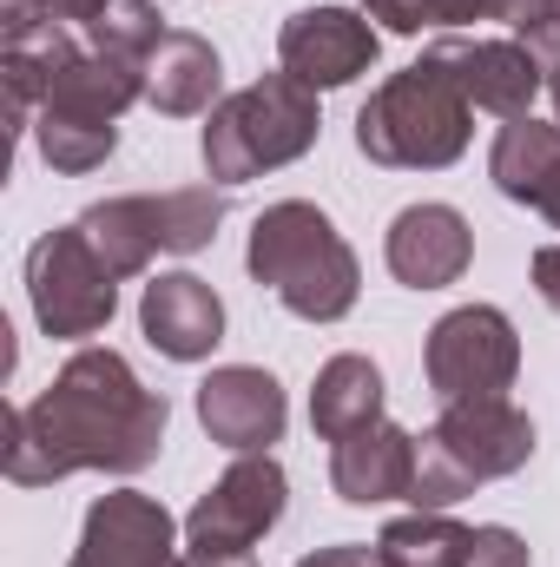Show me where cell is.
Segmentation results:
<instances>
[{"label":"cell","mask_w":560,"mask_h":567,"mask_svg":"<svg viewBox=\"0 0 560 567\" xmlns=\"http://www.w3.org/2000/svg\"><path fill=\"white\" fill-rule=\"evenodd\" d=\"M165 396L145 390L120 350H73L33 403L7 410L0 468L20 488H53L86 468L139 475L165 449Z\"/></svg>","instance_id":"obj_1"},{"label":"cell","mask_w":560,"mask_h":567,"mask_svg":"<svg viewBox=\"0 0 560 567\" xmlns=\"http://www.w3.org/2000/svg\"><path fill=\"white\" fill-rule=\"evenodd\" d=\"M245 265L303 323H343L356 310V290H363L356 251L303 198H283V205H265L258 212L251 245H245Z\"/></svg>","instance_id":"obj_2"},{"label":"cell","mask_w":560,"mask_h":567,"mask_svg":"<svg viewBox=\"0 0 560 567\" xmlns=\"http://www.w3.org/2000/svg\"><path fill=\"white\" fill-rule=\"evenodd\" d=\"M468 133H475V106L428 53L390 73L356 113V152L390 172H442L468 152Z\"/></svg>","instance_id":"obj_3"},{"label":"cell","mask_w":560,"mask_h":567,"mask_svg":"<svg viewBox=\"0 0 560 567\" xmlns=\"http://www.w3.org/2000/svg\"><path fill=\"white\" fill-rule=\"evenodd\" d=\"M323 133V113H317V93L290 73H265L258 86L218 100L205 113V172L211 185H245V178H265L278 165H297Z\"/></svg>","instance_id":"obj_4"},{"label":"cell","mask_w":560,"mask_h":567,"mask_svg":"<svg viewBox=\"0 0 560 567\" xmlns=\"http://www.w3.org/2000/svg\"><path fill=\"white\" fill-rule=\"evenodd\" d=\"M535 462V423L508 403V396H481V403H448L435 429L416 442V482L409 502L416 508H455L462 495H475L481 482H501L515 468Z\"/></svg>","instance_id":"obj_5"},{"label":"cell","mask_w":560,"mask_h":567,"mask_svg":"<svg viewBox=\"0 0 560 567\" xmlns=\"http://www.w3.org/2000/svg\"><path fill=\"white\" fill-rule=\"evenodd\" d=\"M422 377L435 390V403H481V396H508L521 377V337L495 303H462L448 310L428 343H422Z\"/></svg>","instance_id":"obj_6"},{"label":"cell","mask_w":560,"mask_h":567,"mask_svg":"<svg viewBox=\"0 0 560 567\" xmlns=\"http://www.w3.org/2000/svg\"><path fill=\"white\" fill-rule=\"evenodd\" d=\"M27 297L46 337H100L120 310V278L93 258L80 225L33 238L27 251Z\"/></svg>","instance_id":"obj_7"},{"label":"cell","mask_w":560,"mask_h":567,"mask_svg":"<svg viewBox=\"0 0 560 567\" xmlns=\"http://www.w3.org/2000/svg\"><path fill=\"white\" fill-rule=\"evenodd\" d=\"M283 502H290V482L271 455H238L205 495L198 508L185 515V548H258L271 528L283 522Z\"/></svg>","instance_id":"obj_8"},{"label":"cell","mask_w":560,"mask_h":567,"mask_svg":"<svg viewBox=\"0 0 560 567\" xmlns=\"http://www.w3.org/2000/svg\"><path fill=\"white\" fill-rule=\"evenodd\" d=\"M376 27L363 7H303L278 27V66L290 80H303L310 93L350 86L356 73L376 66Z\"/></svg>","instance_id":"obj_9"},{"label":"cell","mask_w":560,"mask_h":567,"mask_svg":"<svg viewBox=\"0 0 560 567\" xmlns=\"http://www.w3.org/2000/svg\"><path fill=\"white\" fill-rule=\"evenodd\" d=\"M66 567H191L178 555V522L139 488H113L86 508L80 548Z\"/></svg>","instance_id":"obj_10"},{"label":"cell","mask_w":560,"mask_h":567,"mask_svg":"<svg viewBox=\"0 0 560 567\" xmlns=\"http://www.w3.org/2000/svg\"><path fill=\"white\" fill-rule=\"evenodd\" d=\"M428 60L462 86V100L475 113H495V120H528L535 93L548 86L541 60L521 40H462V33H442L428 47Z\"/></svg>","instance_id":"obj_11"},{"label":"cell","mask_w":560,"mask_h":567,"mask_svg":"<svg viewBox=\"0 0 560 567\" xmlns=\"http://www.w3.org/2000/svg\"><path fill=\"white\" fill-rule=\"evenodd\" d=\"M198 423L231 455H271V442L290 423L283 383L258 363H225V370H211L198 383Z\"/></svg>","instance_id":"obj_12"},{"label":"cell","mask_w":560,"mask_h":567,"mask_svg":"<svg viewBox=\"0 0 560 567\" xmlns=\"http://www.w3.org/2000/svg\"><path fill=\"white\" fill-rule=\"evenodd\" d=\"M139 330L158 357H172V363H205V357L225 343V303H218V290L205 278L165 271V278L145 284Z\"/></svg>","instance_id":"obj_13"},{"label":"cell","mask_w":560,"mask_h":567,"mask_svg":"<svg viewBox=\"0 0 560 567\" xmlns=\"http://www.w3.org/2000/svg\"><path fill=\"white\" fill-rule=\"evenodd\" d=\"M383 258H390V278L409 284V290H442L468 271L475 258V231L455 205H409L396 212L390 238H383Z\"/></svg>","instance_id":"obj_14"},{"label":"cell","mask_w":560,"mask_h":567,"mask_svg":"<svg viewBox=\"0 0 560 567\" xmlns=\"http://www.w3.org/2000/svg\"><path fill=\"white\" fill-rule=\"evenodd\" d=\"M416 482V435L396 429L390 416L343 442H330V488L350 508H376V502H409Z\"/></svg>","instance_id":"obj_15"},{"label":"cell","mask_w":560,"mask_h":567,"mask_svg":"<svg viewBox=\"0 0 560 567\" xmlns=\"http://www.w3.org/2000/svg\"><path fill=\"white\" fill-rule=\"evenodd\" d=\"M488 178H495L501 198L541 212L560 231V126H541L535 113L508 120L495 133V152H488Z\"/></svg>","instance_id":"obj_16"},{"label":"cell","mask_w":560,"mask_h":567,"mask_svg":"<svg viewBox=\"0 0 560 567\" xmlns=\"http://www.w3.org/2000/svg\"><path fill=\"white\" fill-rule=\"evenodd\" d=\"M218 86H225V66H218V47L205 33H185L172 27L152 60H145V100L165 113V120H191V113H211L218 106Z\"/></svg>","instance_id":"obj_17"},{"label":"cell","mask_w":560,"mask_h":567,"mask_svg":"<svg viewBox=\"0 0 560 567\" xmlns=\"http://www.w3.org/2000/svg\"><path fill=\"white\" fill-rule=\"evenodd\" d=\"M370 423H383V370L370 357H330L310 390V429L323 442H343Z\"/></svg>","instance_id":"obj_18"},{"label":"cell","mask_w":560,"mask_h":567,"mask_svg":"<svg viewBox=\"0 0 560 567\" xmlns=\"http://www.w3.org/2000/svg\"><path fill=\"white\" fill-rule=\"evenodd\" d=\"M80 238L93 245V258L113 271V278H139L145 265L158 258V231H152V192L139 198H100V205H86L80 218Z\"/></svg>","instance_id":"obj_19"},{"label":"cell","mask_w":560,"mask_h":567,"mask_svg":"<svg viewBox=\"0 0 560 567\" xmlns=\"http://www.w3.org/2000/svg\"><path fill=\"white\" fill-rule=\"evenodd\" d=\"M370 20H383L390 33H422V27H468V20H501L515 33H528L541 20L548 0H356Z\"/></svg>","instance_id":"obj_20"},{"label":"cell","mask_w":560,"mask_h":567,"mask_svg":"<svg viewBox=\"0 0 560 567\" xmlns=\"http://www.w3.org/2000/svg\"><path fill=\"white\" fill-rule=\"evenodd\" d=\"M225 225V185H178V192H158L152 198V231H158V251L172 258H191L218 238Z\"/></svg>","instance_id":"obj_21"},{"label":"cell","mask_w":560,"mask_h":567,"mask_svg":"<svg viewBox=\"0 0 560 567\" xmlns=\"http://www.w3.org/2000/svg\"><path fill=\"white\" fill-rule=\"evenodd\" d=\"M468 535H475V528L448 522V508H416V515L390 522V528L376 535V548H383L390 567H462Z\"/></svg>","instance_id":"obj_22"},{"label":"cell","mask_w":560,"mask_h":567,"mask_svg":"<svg viewBox=\"0 0 560 567\" xmlns=\"http://www.w3.org/2000/svg\"><path fill=\"white\" fill-rule=\"evenodd\" d=\"M33 145L53 172L80 178V172H100L113 152H120V120H80V113H40L33 120Z\"/></svg>","instance_id":"obj_23"},{"label":"cell","mask_w":560,"mask_h":567,"mask_svg":"<svg viewBox=\"0 0 560 567\" xmlns=\"http://www.w3.org/2000/svg\"><path fill=\"white\" fill-rule=\"evenodd\" d=\"M86 47H100V53H120V60H152V47L172 33L165 27V13L152 7V0H106L86 27Z\"/></svg>","instance_id":"obj_24"},{"label":"cell","mask_w":560,"mask_h":567,"mask_svg":"<svg viewBox=\"0 0 560 567\" xmlns=\"http://www.w3.org/2000/svg\"><path fill=\"white\" fill-rule=\"evenodd\" d=\"M462 567H528V542H521L515 528L488 522V528H475V535H468V555H462Z\"/></svg>","instance_id":"obj_25"},{"label":"cell","mask_w":560,"mask_h":567,"mask_svg":"<svg viewBox=\"0 0 560 567\" xmlns=\"http://www.w3.org/2000/svg\"><path fill=\"white\" fill-rule=\"evenodd\" d=\"M297 567H390V561H383V548H363V542H336V548H317V555H303Z\"/></svg>","instance_id":"obj_26"},{"label":"cell","mask_w":560,"mask_h":567,"mask_svg":"<svg viewBox=\"0 0 560 567\" xmlns=\"http://www.w3.org/2000/svg\"><path fill=\"white\" fill-rule=\"evenodd\" d=\"M535 290H541L548 310H560V245H541L535 251Z\"/></svg>","instance_id":"obj_27"},{"label":"cell","mask_w":560,"mask_h":567,"mask_svg":"<svg viewBox=\"0 0 560 567\" xmlns=\"http://www.w3.org/2000/svg\"><path fill=\"white\" fill-rule=\"evenodd\" d=\"M185 561L191 567H258V555H245V548H185Z\"/></svg>","instance_id":"obj_28"},{"label":"cell","mask_w":560,"mask_h":567,"mask_svg":"<svg viewBox=\"0 0 560 567\" xmlns=\"http://www.w3.org/2000/svg\"><path fill=\"white\" fill-rule=\"evenodd\" d=\"M40 7H46L53 20H66V27H86V20H93L106 0H40Z\"/></svg>","instance_id":"obj_29"},{"label":"cell","mask_w":560,"mask_h":567,"mask_svg":"<svg viewBox=\"0 0 560 567\" xmlns=\"http://www.w3.org/2000/svg\"><path fill=\"white\" fill-rule=\"evenodd\" d=\"M548 100H554V126H560V73H548Z\"/></svg>","instance_id":"obj_30"},{"label":"cell","mask_w":560,"mask_h":567,"mask_svg":"<svg viewBox=\"0 0 560 567\" xmlns=\"http://www.w3.org/2000/svg\"><path fill=\"white\" fill-rule=\"evenodd\" d=\"M541 20H560V0H548V7H541ZM541 20H535V27H541Z\"/></svg>","instance_id":"obj_31"}]
</instances>
